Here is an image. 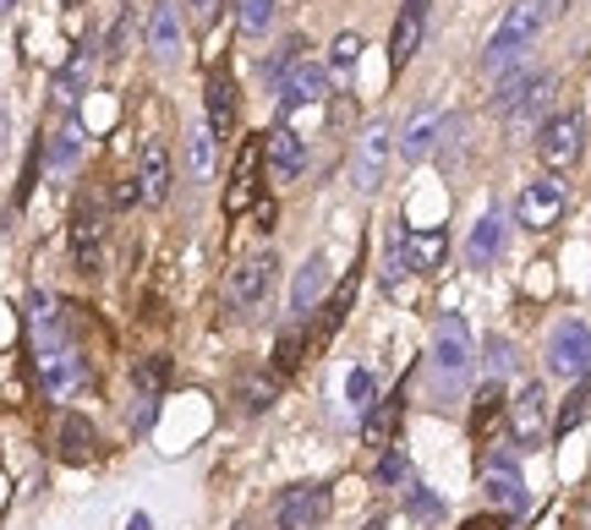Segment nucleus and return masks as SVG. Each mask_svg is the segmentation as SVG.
I'll use <instances>...</instances> for the list:
<instances>
[{
  "instance_id": "nucleus-33",
  "label": "nucleus",
  "mask_w": 591,
  "mask_h": 530,
  "mask_svg": "<svg viewBox=\"0 0 591 530\" xmlns=\"http://www.w3.org/2000/svg\"><path fill=\"white\" fill-rule=\"evenodd\" d=\"M88 61H94V55H88V50H77V55H72V66L55 77V94H61L66 105H77V99H83V88H88Z\"/></svg>"
},
{
  "instance_id": "nucleus-12",
  "label": "nucleus",
  "mask_w": 591,
  "mask_h": 530,
  "mask_svg": "<svg viewBox=\"0 0 591 530\" xmlns=\"http://www.w3.org/2000/svg\"><path fill=\"white\" fill-rule=\"evenodd\" d=\"M258 181H264V137H247V148L236 153L230 186H225V214H241V208H252V197H258Z\"/></svg>"
},
{
  "instance_id": "nucleus-24",
  "label": "nucleus",
  "mask_w": 591,
  "mask_h": 530,
  "mask_svg": "<svg viewBox=\"0 0 591 530\" xmlns=\"http://www.w3.org/2000/svg\"><path fill=\"white\" fill-rule=\"evenodd\" d=\"M443 132H449V116H439V110H417L411 127H406V137H400V153H406L411 164H422V159L443 142Z\"/></svg>"
},
{
  "instance_id": "nucleus-51",
  "label": "nucleus",
  "mask_w": 591,
  "mask_h": 530,
  "mask_svg": "<svg viewBox=\"0 0 591 530\" xmlns=\"http://www.w3.org/2000/svg\"><path fill=\"white\" fill-rule=\"evenodd\" d=\"M61 6H83V0H61Z\"/></svg>"
},
{
  "instance_id": "nucleus-8",
  "label": "nucleus",
  "mask_w": 591,
  "mask_h": 530,
  "mask_svg": "<svg viewBox=\"0 0 591 530\" xmlns=\"http://www.w3.org/2000/svg\"><path fill=\"white\" fill-rule=\"evenodd\" d=\"M334 487L329 482H296L291 493H280L275 504V530H318L329 520Z\"/></svg>"
},
{
  "instance_id": "nucleus-31",
  "label": "nucleus",
  "mask_w": 591,
  "mask_h": 530,
  "mask_svg": "<svg viewBox=\"0 0 591 530\" xmlns=\"http://www.w3.org/2000/svg\"><path fill=\"white\" fill-rule=\"evenodd\" d=\"M443 252H449L443 230H428V236H417V241L406 247V268H417V273H433V268L443 263Z\"/></svg>"
},
{
  "instance_id": "nucleus-5",
  "label": "nucleus",
  "mask_w": 591,
  "mask_h": 530,
  "mask_svg": "<svg viewBox=\"0 0 591 530\" xmlns=\"http://www.w3.org/2000/svg\"><path fill=\"white\" fill-rule=\"evenodd\" d=\"M581 153H587V116H581V110H559V116H548V121L537 127V159H542L554 175L576 170Z\"/></svg>"
},
{
  "instance_id": "nucleus-21",
  "label": "nucleus",
  "mask_w": 591,
  "mask_h": 530,
  "mask_svg": "<svg viewBox=\"0 0 591 530\" xmlns=\"http://www.w3.org/2000/svg\"><path fill=\"white\" fill-rule=\"evenodd\" d=\"M356 284H362V268H351V273L340 279V290L323 301V317L307 328V334H312V345H323V339H334V334L345 328V317H351V301H356Z\"/></svg>"
},
{
  "instance_id": "nucleus-27",
  "label": "nucleus",
  "mask_w": 591,
  "mask_h": 530,
  "mask_svg": "<svg viewBox=\"0 0 591 530\" xmlns=\"http://www.w3.org/2000/svg\"><path fill=\"white\" fill-rule=\"evenodd\" d=\"M400 410H406V399L389 394L367 421H362V443H373V448H389L395 443V426H400Z\"/></svg>"
},
{
  "instance_id": "nucleus-38",
  "label": "nucleus",
  "mask_w": 591,
  "mask_h": 530,
  "mask_svg": "<svg viewBox=\"0 0 591 530\" xmlns=\"http://www.w3.org/2000/svg\"><path fill=\"white\" fill-rule=\"evenodd\" d=\"M356 61H362V33H340V39H334V61H329V66H340V72H345V66H356Z\"/></svg>"
},
{
  "instance_id": "nucleus-36",
  "label": "nucleus",
  "mask_w": 591,
  "mask_h": 530,
  "mask_svg": "<svg viewBox=\"0 0 591 530\" xmlns=\"http://www.w3.org/2000/svg\"><path fill=\"white\" fill-rule=\"evenodd\" d=\"M406 470H411V465H406V448H400V443H389V448L378 454V476H373V482L400 487V482H406Z\"/></svg>"
},
{
  "instance_id": "nucleus-26",
  "label": "nucleus",
  "mask_w": 591,
  "mask_h": 530,
  "mask_svg": "<svg viewBox=\"0 0 591 530\" xmlns=\"http://www.w3.org/2000/svg\"><path fill=\"white\" fill-rule=\"evenodd\" d=\"M504 410H509V394H504V389H498V378H493V383L476 394V404H471V437L482 443V437L504 421Z\"/></svg>"
},
{
  "instance_id": "nucleus-49",
  "label": "nucleus",
  "mask_w": 591,
  "mask_h": 530,
  "mask_svg": "<svg viewBox=\"0 0 591 530\" xmlns=\"http://www.w3.org/2000/svg\"><path fill=\"white\" fill-rule=\"evenodd\" d=\"M148 526H153L148 515H132V526H127V530H148Z\"/></svg>"
},
{
  "instance_id": "nucleus-47",
  "label": "nucleus",
  "mask_w": 591,
  "mask_h": 530,
  "mask_svg": "<svg viewBox=\"0 0 591 530\" xmlns=\"http://www.w3.org/2000/svg\"><path fill=\"white\" fill-rule=\"evenodd\" d=\"M460 530H509V520H504V515H476V520H465Z\"/></svg>"
},
{
  "instance_id": "nucleus-43",
  "label": "nucleus",
  "mask_w": 591,
  "mask_h": 530,
  "mask_svg": "<svg viewBox=\"0 0 591 530\" xmlns=\"http://www.w3.org/2000/svg\"><path fill=\"white\" fill-rule=\"evenodd\" d=\"M252 225H258V230H275V225H280V208H275L269 197H252Z\"/></svg>"
},
{
  "instance_id": "nucleus-41",
  "label": "nucleus",
  "mask_w": 591,
  "mask_h": 530,
  "mask_svg": "<svg viewBox=\"0 0 591 530\" xmlns=\"http://www.w3.org/2000/svg\"><path fill=\"white\" fill-rule=\"evenodd\" d=\"M400 273H406V236H400V230H395V236H389V263H384V279H389V284H395V279H400Z\"/></svg>"
},
{
  "instance_id": "nucleus-34",
  "label": "nucleus",
  "mask_w": 591,
  "mask_h": 530,
  "mask_svg": "<svg viewBox=\"0 0 591 530\" xmlns=\"http://www.w3.org/2000/svg\"><path fill=\"white\" fill-rule=\"evenodd\" d=\"M164 378H170V361H164V356H148V361H138L132 383H138V394H143V404H153V399L164 394Z\"/></svg>"
},
{
  "instance_id": "nucleus-30",
  "label": "nucleus",
  "mask_w": 591,
  "mask_h": 530,
  "mask_svg": "<svg viewBox=\"0 0 591 530\" xmlns=\"http://www.w3.org/2000/svg\"><path fill=\"white\" fill-rule=\"evenodd\" d=\"M275 394H280V372H247L236 399H241V410H269Z\"/></svg>"
},
{
  "instance_id": "nucleus-17",
  "label": "nucleus",
  "mask_w": 591,
  "mask_h": 530,
  "mask_svg": "<svg viewBox=\"0 0 591 530\" xmlns=\"http://www.w3.org/2000/svg\"><path fill=\"white\" fill-rule=\"evenodd\" d=\"M323 284H329V258H323V252H312L307 263L296 268V279H291V323H307V317L318 312Z\"/></svg>"
},
{
  "instance_id": "nucleus-6",
  "label": "nucleus",
  "mask_w": 591,
  "mask_h": 530,
  "mask_svg": "<svg viewBox=\"0 0 591 530\" xmlns=\"http://www.w3.org/2000/svg\"><path fill=\"white\" fill-rule=\"evenodd\" d=\"M504 421H509V437H515L520 454L542 448V443L554 437V421H548V389H542V383H526L520 394L509 399Z\"/></svg>"
},
{
  "instance_id": "nucleus-19",
  "label": "nucleus",
  "mask_w": 591,
  "mask_h": 530,
  "mask_svg": "<svg viewBox=\"0 0 591 530\" xmlns=\"http://www.w3.org/2000/svg\"><path fill=\"white\" fill-rule=\"evenodd\" d=\"M482 487H487V498H493L498 509H509V515H520V509H526V482H520V470H515V459H509V454L487 459Z\"/></svg>"
},
{
  "instance_id": "nucleus-13",
  "label": "nucleus",
  "mask_w": 591,
  "mask_h": 530,
  "mask_svg": "<svg viewBox=\"0 0 591 530\" xmlns=\"http://www.w3.org/2000/svg\"><path fill=\"white\" fill-rule=\"evenodd\" d=\"M94 454H99V432H94V421L77 415V410H61V415H55V459H66V465H88Z\"/></svg>"
},
{
  "instance_id": "nucleus-2",
  "label": "nucleus",
  "mask_w": 591,
  "mask_h": 530,
  "mask_svg": "<svg viewBox=\"0 0 591 530\" xmlns=\"http://www.w3.org/2000/svg\"><path fill=\"white\" fill-rule=\"evenodd\" d=\"M471 361H476V350H471V328H465V317H460V312H443L439 323H433V356H428V372H433L439 399L465 394Z\"/></svg>"
},
{
  "instance_id": "nucleus-28",
  "label": "nucleus",
  "mask_w": 591,
  "mask_h": 530,
  "mask_svg": "<svg viewBox=\"0 0 591 530\" xmlns=\"http://www.w3.org/2000/svg\"><path fill=\"white\" fill-rule=\"evenodd\" d=\"M214 142H219V137L208 132V127H192V132H186V175H192V181H208V175H214Z\"/></svg>"
},
{
  "instance_id": "nucleus-10",
  "label": "nucleus",
  "mask_w": 591,
  "mask_h": 530,
  "mask_svg": "<svg viewBox=\"0 0 591 530\" xmlns=\"http://www.w3.org/2000/svg\"><path fill=\"white\" fill-rule=\"evenodd\" d=\"M389 148H395V137H389V127H384V121L362 132L356 153H351V181H356V192H378L384 164H389Z\"/></svg>"
},
{
  "instance_id": "nucleus-22",
  "label": "nucleus",
  "mask_w": 591,
  "mask_h": 530,
  "mask_svg": "<svg viewBox=\"0 0 591 530\" xmlns=\"http://www.w3.org/2000/svg\"><path fill=\"white\" fill-rule=\"evenodd\" d=\"M203 99H208V132H214V137H230V132H236V77H230L225 66L208 77Z\"/></svg>"
},
{
  "instance_id": "nucleus-35",
  "label": "nucleus",
  "mask_w": 591,
  "mask_h": 530,
  "mask_svg": "<svg viewBox=\"0 0 591 530\" xmlns=\"http://www.w3.org/2000/svg\"><path fill=\"white\" fill-rule=\"evenodd\" d=\"M591 410V383H576V394L565 399V410H559V421H554V432H570V426H581Z\"/></svg>"
},
{
  "instance_id": "nucleus-18",
  "label": "nucleus",
  "mask_w": 591,
  "mask_h": 530,
  "mask_svg": "<svg viewBox=\"0 0 591 530\" xmlns=\"http://www.w3.org/2000/svg\"><path fill=\"white\" fill-rule=\"evenodd\" d=\"M264 164H269L275 181H296V175L307 170V148H301V137H296L286 121L264 137Z\"/></svg>"
},
{
  "instance_id": "nucleus-23",
  "label": "nucleus",
  "mask_w": 591,
  "mask_h": 530,
  "mask_svg": "<svg viewBox=\"0 0 591 530\" xmlns=\"http://www.w3.org/2000/svg\"><path fill=\"white\" fill-rule=\"evenodd\" d=\"M498 252H504V214L487 208V214L471 225V236H465V263L487 268V263H498Z\"/></svg>"
},
{
  "instance_id": "nucleus-50",
  "label": "nucleus",
  "mask_w": 591,
  "mask_h": 530,
  "mask_svg": "<svg viewBox=\"0 0 591 530\" xmlns=\"http://www.w3.org/2000/svg\"><path fill=\"white\" fill-rule=\"evenodd\" d=\"M11 6H17V0H0V11H11Z\"/></svg>"
},
{
  "instance_id": "nucleus-39",
  "label": "nucleus",
  "mask_w": 591,
  "mask_h": 530,
  "mask_svg": "<svg viewBox=\"0 0 591 530\" xmlns=\"http://www.w3.org/2000/svg\"><path fill=\"white\" fill-rule=\"evenodd\" d=\"M487 372H493V378L515 372V345H509V339H493V345H487Z\"/></svg>"
},
{
  "instance_id": "nucleus-7",
  "label": "nucleus",
  "mask_w": 591,
  "mask_h": 530,
  "mask_svg": "<svg viewBox=\"0 0 591 530\" xmlns=\"http://www.w3.org/2000/svg\"><path fill=\"white\" fill-rule=\"evenodd\" d=\"M565 208H570V186H565V175H537V181H526V192H520V203H515V219L526 225V230H554L559 219H565Z\"/></svg>"
},
{
  "instance_id": "nucleus-42",
  "label": "nucleus",
  "mask_w": 591,
  "mask_h": 530,
  "mask_svg": "<svg viewBox=\"0 0 591 530\" xmlns=\"http://www.w3.org/2000/svg\"><path fill=\"white\" fill-rule=\"evenodd\" d=\"M411 515H428V520H443V498H433V493H422V487H411Z\"/></svg>"
},
{
  "instance_id": "nucleus-29",
  "label": "nucleus",
  "mask_w": 591,
  "mask_h": 530,
  "mask_svg": "<svg viewBox=\"0 0 591 530\" xmlns=\"http://www.w3.org/2000/svg\"><path fill=\"white\" fill-rule=\"evenodd\" d=\"M307 345H312V334H307V323H291L280 339H275V372L286 378L301 367V356H307Z\"/></svg>"
},
{
  "instance_id": "nucleus-20",
  "label": "nucleus",
  "mask_w": 591,
  "mask_h": 530,
  "mask_svg": "<svg viewBox=\"0 0 591 530\" xmlns=\"http://www.w3.org/2000/svg\"><path fill=\"white\" fill-rule=\"evenodd\" d=\"M170 148L164 142H148L143 159H138V197H143L148 208H159L164 197H170Z\"/></svg>"
},
{
  "instance_id": "nucleus-14",
  "label": "nucleus",
  "mask_w": 591,
  "mask_h": 530,
  "mask_svg": "<svg viewBox=\"0 0 591 530\" xmlns=\"http://www.w3.org/2000/svg\"><path fill=\"white\" fill-rule=\"evenodd\" d=\"M323 94H329V66L323 61H296L286 72V83H280V110L296 116L301 105H318Z\"/></svg>"
},
{
  "instance_id": "nucleus-4",
  "label": "nucleus",
  "mask_w": 591,
  "mask_h": 530,
  "mask_svg": "<svg viewBox=\"0 0 591 530\" xmlns=\"http://www.w3.org/2000/svg\"><path fill=\"white\" fill-rule=\"evenodd\" d=\"M275 279H280V258L275 252L241 258L230 268V279H225V312L230 317H258L269 306V295H275Z\"/></svg>"
},
{
  "instance_id": "nucleus-40",
  "label": "nucleus",
  "mask_w": 591,
  "mask_h": 530,
  "mask_svg": "<svg viewBox=\"0 0 591 530\" xmlns=\"http://www.w3.org/2000/svg\"><path fill=\"white\" fill-rule=\"evenodd\" d=\"M219 6H225V0H186L192 28H214V22H219Z\"/></svg>"
},
{
  "instance_id": "nucleus-32",
  "label": "nucleus",
  "mask_w": 591,
  "mask_h": 530,
  "mask_svg": "<svg viewBox=\"0 0 591 530\" xmlns=\"http://www.w3.org/2000/svg\"><path fill=\"white\" fill-rule=\"evenodd\" d=\"M236 22H241V39H264L275 22V0H236Z\"/></svg>"
},
{
  "instance_id": "nucleus-15",
  "label": "nucleus",
  "mask_w": 591,
  "mask_h": 530,
  "mask_svg": "<svg viewBox=\"0 0 591 530\" xmlns=\"http://www.w3.org/2000/svg\"><path fill=\"white\" fill-rule=\"evenodd\" d=\"M148 55L159 66L181 61V6L175 0H153V11H148Z\"/></svg>"
},
{
  "instance_id": "nucleus-45",
  "label": "nucleus",
  "mask_w": 591,
  "mask_h": 530,
  "mask_svg": "<svg viewBox=\"0 0 591 530\" xmlns=\"http://www.w3.org/2000/svg\"><path fill=\"white\" fill-rule=\"evenodd\" d=\"M33 181H39V148H33V159H28L22 181H17V203H28V197H33Z\"/></svg>"
},
{
  "instance_id": "nucleus-48",
  "label": "nucleus",
  "mask_w": 591,
  "mask_h": 530,
  "mask_svg": "<svg viewBox=\"0 0 591 530\" xmlns=\"http://www.w3.org/2000/svg\"><path fill=\"white\" fill-rule=\"evenodd\" d=\"M351 116H356V105H351V99H340V105H334V132H340V127H351Z\"/></svg>"
},
{
  "instance_id": "nucleus-3",
  "label": "nucleus",
  "mask_w": 591,
  "mask_h": 530,
  "mask_svg": "<svg viewBox=\"0 0 591 530\" xmlns=\"http://www.w3.org/2000/svg\"><path fill=\"white\" fill-rule=\"evenodd\" d=\"M554 72H509L498 88H493V99H487V110L498 116V121H509L515 132L520 127H542L548 121V105H554Z\"/></svg>"
},
{
  "instance_id": "nucleus-11",
  "label": "nucleus",
  "mask_w": 591,
  "mask_h": 530,
  "mask_svg": "<svg viewBox=\"0 0 591 530\" xmlns=\"http://www.w3.org/2000/svg\"><path fill=\"white\" fill-rule=\"evenodd\" d=\"M72 263L83 273H99L105 263V214L94 203H77V214H72Z\"/></svg>"
},
{
  "instance_id": "nucleus-9",
  "label": "nucleus",
  "mask_w": 591,
  "mask_h": 530,
  "mask_svg": "<svg viewBox=\"0 0 591 530\" xmlns=\"http://www.w3.org/2000/svg\"><path fill=\"white\" fill-rule=\"evenodd\" d=\"M587 367H591V328L581 317L554 323V334H548V372L554 378H587Z\"/></svg>"
},
{
  "instance_id": "nucleus-44",
  "label": "nucleus",
  "mask_w": 591,
  "mask_h": 530,
  "mask_svg": "<svg viewBox=\"0 0 591 530\" xmlns=\"http://www.w3.org/2000/svg\"><path fill=\"white\" fill-rule=\"evenodd\" d=\"M367 399H373V372L356 367V372H351V404H367Z\"/></svg>"
},
{
  "instance_id": "nucleus-37",
  "label": "nucleus",
  "mask_w": 591,
  "mask_h": 530,
  "mask_svg": "<svg viewBox=\"0 0 591 530\" xmlns=\"http://www.w3.org/2000/svg\"><path fill=\"white\" fill-rule=\"evenodd\" d=\"M127 50H132V11H121V17H116V28H110V44H105V55H110V61H121Z\"/></svg>"
},
{
  "instance_id": "nucleus-46",
  "label": "nucleus",
  "mask_w": 591,
  "mask_h": 530,
  "mask_svg": "<svg viewBox=\"0 0 591 530\" xmlns=\"http://www.w3.org/2000/svg\"><path fill=\"white\" fill-rule=\"evenodd\" d=\"M110 203H116V208H132V203H138V175H132V181H121V186L110 192Z\"/></svg>"
},
{
  "instance_id": "nucleus-25",
  "label": "nucleus",
  "mask_w": 591,
  "mask_h": 530,
  "mask_svg": "<svg viewBox=\"0 0 591 530\" xmlns=\"http://www.w3.org/2000/svg\"><path fill=\"white\" fill-rule=\"evenodd\" d=\"M77 153H83V127H77V121H61V127H55V137H50V148H44L50 175H66V170L77 164Z\"/></svg>"
},
{
  "instance_id": "nucleus-1",
  "label": "nucleus",
  "mask_w": 591,
  "mask_h": 530,
  "mask_svg": "<svg viewBox=\"0 0 591 530\" xmlns=\"http://www.w3.org/2000/svg\"><path fill=\"white\" fill-rule=\"evenodd\" d=\"M548 17H554V0H509V11L498 17V28H493V39H487V50H482V72H487V77H504V72L542 39Z\"/></svg>"
},
{
  "instance_id": "nucleus-16",
  "label": "nucleus",
  "mask_w": 591,
  "mask_h": 530,
  "mask_svg": "<svg viewBox=\"0 0 591 530\" xmlns=\"http://www.w3.org/2000/svg\"><path fill=\"white\" fill-rule=\"evenodd\" d=\"M422 33H428V0H406V6H400V17H395V33H389V66H395V72H406V66H411V55H417Z\"/></svg>"
}]
</instances>
